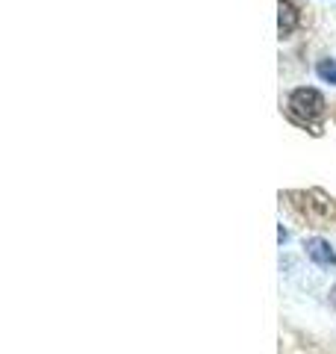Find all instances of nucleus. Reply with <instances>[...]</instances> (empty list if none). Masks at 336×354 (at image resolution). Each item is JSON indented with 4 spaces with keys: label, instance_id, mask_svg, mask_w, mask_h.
<instances>
[{
    "label": "nucleus",
    "instance_id": "f257e3e1",
    "mask_svg": "<svg viewBox=\"0 0 336 354\" xmlns=\"http://www.w3.org/2000/svg\"><path fill=\"white\" fill-rule=\"evenodd\" d=\"M289 115H292L298 124H312L324 115V95L319 88L301 86L289 95Z\"/></svg>",
    "mask_w": 336,
    "mask_h": 354
},
{
    "label": "nucleus",
    "instance_id": "f03ea898",
    "mask_svg": "<svg viewBox=\"0 0 336 354\" xmlns=\"http://www.w3.org/2000/svg\"><path fill=\"white\" fill-rule=\"evenodd\" d=\"M307 257H310L312 263L324 266V269H333V266H336V251H333V245H330L328 239H319V236L307 239Z\"/></svg>",
    "mask_w": 336,
    "mask_h": 354
},
{
    "label": "nucleus",
    "instance_id": "7ed1b4c3",
    "mask_svg": "<svg viewBox=\"0 0 336 354\" xmlns=\"http://www.w3.org/2000/svg\"><path fill=\"white\" fill-rule=\"evenodd\" d=\"M298 21H301V12H298V6L292 3V0H277V30H280V36L295 32Z\"/></svg>",
    "mask_w": 336,
    "mask_h": 354
},
{
    "label": "nucleus",
    "instance_id": "20e7f679",
    "mask_svg": "<svg viewBox=\"0 0 336 354\" xmlns=\"http://www.w3.org/2000/svg\"><path fill=\"white\" fill-rule=\"evenodd\" d=\"M316 74L321 77L324 83H333V86H336V59H321V62L316 65Z\"/></svg>",
    "mask_w": 336,
    "mask_h": 354
},
{
    "label": "nucleus",
    "instance_id": "39448f33",
    "mask_svg": "<svg viewBox=\"0 0 336 354\" xmlns=\"http://www.w3.org/2000/svg\"><path fill=\"white\" fill-rule=\"evenodd\" d=\"M330 304L336 307V286H333V290H330Z\"/></svg>",
    "mask_w": 336,
    "mask_h": 354
}]
</instances>
